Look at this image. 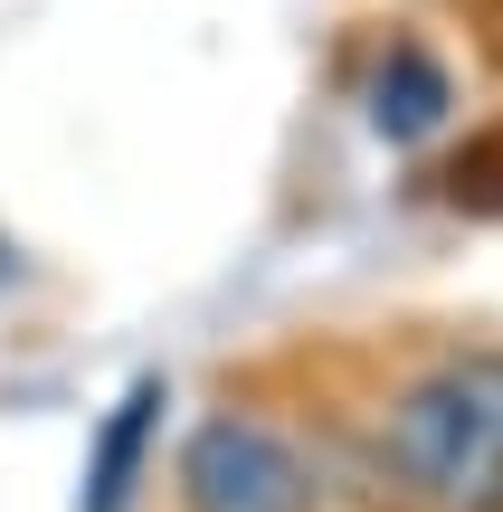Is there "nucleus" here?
<instances>
[{
    "label": "nucleus",
    "instance_id": "nucleus-1",
    "mask_svg": "<svg viewBox=\"0 0 503 512\" xmlns=\"http://www.w3.org/2000/svg\"><path fill=\"white\" fill-rule=\"evenodd\" d=\"M371 456L418 512H503V351H447L409 370L371 427Z\"/></svg>",
    "mask_w": 503,
    "mask_h": 512
},
{
    "label": "nucleus",
    "instance_id": "nucleus-2",
    "mask_svg": "<svg viewBox=\"0 0 503 512\" xmlns=\"http://www.w3.org/2000/svg\"><path fill=\"white\" fill-rule=\"evenodd\" d=\"M181 512H323V465L257 408H219L181 437Z\"/></svg>",
    "mask_w": 503,
    "mask_h": 512
},
{
    "label": "nucleus",
    "instance_id": "nucleus-4",
    "mask_svg": "<svg viewBox=\"0 0 503 512\" xmlns=\"http://www.w3.org/2000/svg\"><path fill=\"white\" fill-rule=\"evenodd\" d=\"M456 124V76L437 48H418V38H390L371 67V133L380 143H428V133Z\"/></svg>",
    "mask_w": 503,
    "mask_h": 512
},
{
    "label": "nucleus",
    "instance_id": "nucleus-5",
    "mask_svg": "<svg viewBox=\"0 0 503 512\" xmlns=\"http://www.w3.org/2000/svg\"><path fill=\"white\" fill-rule=\"evenodd\" d=\"M447 200L466 209V219H503V124L475 133V143L447 162Z\"/></svg>",
    "mask_w": 503,
    "mask_h": 512
},
{
    "label": "nucleus",
    "instance_id": "nucleus-3",
    "mask_svg": "<svg viewBox=\"0 0 503 512\" xmlns=\"http://www.w3.org/2000/svg\"><path fill=\"white\" fill-rule=\"evenodd\" d=\"M162 408H171L162 370H143V380L105 408V427H95V446H86V494H76V512H133L143 503L152 446H162Z\"/></svg>",
    "mask_w": 503,
    "mask_h": 512
}]
</instances>
